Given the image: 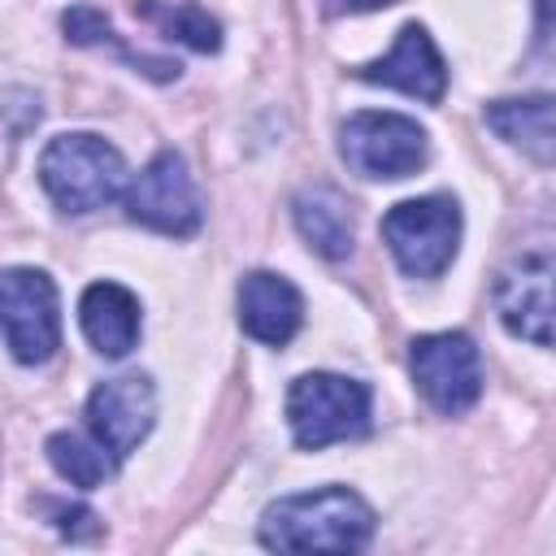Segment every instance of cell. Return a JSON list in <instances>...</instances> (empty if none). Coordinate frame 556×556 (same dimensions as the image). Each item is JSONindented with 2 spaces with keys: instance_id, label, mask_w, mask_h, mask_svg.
I'll use <instances>...</instances> for the list:
<instances>
[{
  "instance_id": "cell-1",
  "label": "cell",
  "mask_w": 556,
  "mask_h": 556,
  "mask_svg": "<svg viewBox=\"0 0 556 556\" xmlns=\"http://www.w3.org/2000/svg\"><path fill=\"white\" fill-rule=\"evenodd\" d=\"M374 534V508L348 486H317L265 508L261 543L274 552H356Z\"/></svg>"
},
{
  "instance_id": "cell-2",
  "label": "cell",
  "mask_w": 556,
  "mask_h": 556,
  "mask_svg": "<svg viewBox=\"0 0 556 556\" xmlns=\"http://www.w3.org/2000/svg\"><path fill=\"white\" fill-rule=\"evenodd\" d=\"M39 182L56 208L91 213L126 191V161L109 139H100L91 130H70L43 148Z\"/></svg>"
},
{
  "instance_id": "cell-3",
  "label": "cell",
  "mask_w": 556,
  "mask_h": 556,
  "mask_svg": "<svg viewBox=\"0 0 556 556\" xmlns=\"http://www.w3.org/2000/svg\"><path fill=\"white\" fill-rule=\"evenodd\" d=\"M287 421L300 447H330L365 434L369 387L348 374H300L287 391Z\"/></svg>"
},
{
  "instance_id": "cell-4",
  "label": "cell",
  "mask_w": 556,
  "mask_h": 556,
  "mask_svg": "<svg viewBox=\"0 0 556 556\" xmlns=\"http://www.w3.org/2000/svg\"><path fill=\"white\" fill-rule=\"evenodd\" d=\"M382 239L395 265L413 278H439L460 248V208L452 195L400 200L382 217Z\"/></svg>"
},
{
  "instance_id": "cell-5",
  "label": "cell",
  "mask_w": 556,
  "mask_h": 556,
  "mask_svg": "<svg viewBox=\"0 0 556 556\" xmlns=\"http://www.w3.org/2000/svg\"><path fill=\"white\" fill-rule=\"evenodd\" d=\"M426 130L404 113H352L339 126V156L361 178H408L426 165Z\"/></svg>"
},
{
  "instance_id": "cell-6",
  "label": "cell",
  "mask_w": 556,
  "mask_h": 556,
  "mask_svg": "<svg viewBox=\"0 0 556 556\" xmlns=\"http://www.w3.org/2000/svg\"><path fill=\"white\" fill-rule=\"evenodd\" d=\"M408 369H413L417 391L430 400V408H439L447 417L473 408L482 395V356H478L473 339L460 330H439V334L413 339Z\"/></svg>"
},
{
  "instance_id": "cell-7",
  "label": "cell",
  "mask_w": 556,
  "mask_h": 556,
  "mask_svg": "<svg viewBox=\"0 0 556 556\" xmlns=\"http://www.w3.org/2000/svg\"><path fill=\"white\" fill-rule=\"evenodd\" d=\"M0 308H4V343L13 361L43 365L61 348V304L43 269H22V265L4 269Z\"/></svg>"
},
{
  "instance_id": "cell-8",
  "label": "cell",
  "mask_w": 556,
  "mask_h": 556,
  "mask_svg": "<svg viewBox=\"0 0 556 556\" xmlns=\"http://www.w3.org/2000/svg\"><path fill=\"white\" fill-rule=\"evenodd\" d=\"M495 313L508 334L556 348V256L530 252L513 261L495 282Z\"/></svg>"
},
{
  "instance_id": "cell-9",
  "label": "cell",
  "mask_w": 556,
  "mask_h": 556,
  "mask_svg": "<svg viewBox=\"0 0 556 556\" xmlns=\"http://www.w3.org/2000/svg\"><path fill=\"white\" fill-rule=\"evenodd\" d=\"M126 213H130V222H139L148 230L191 235L200 226V195L187 174V161L169 148L156 152L126 187Z\"/></svg>"
},
{
  "instance_id": "cell-10",
  "label": "cell",
  "mask_w": 556,
  "mask_h": 556,
  "mask_svg": "<svg viewBox=\"0 0 556 556\" xmlns=\"http://www.w3.org/2000/svg\"><path fill=\"white\" fill-rule=\"evenodd\" d=\"M152 421H156V391H152V378H143V374L109 378L87 400V426L117 460L139 447V439L152 430Z\"/></svg>"
},
{
  "instance_id": "cell-11",
  "label": "cell",
  "mask_w": 556,
  "mask_h": 556,
  "mask_svg": "<svg viewBox=\"0 0 556 556\" xmlns=\"http://www.w3.org/2000/svg\"><path fill=\"white\" fill-rule=\"evenodd\" d=\"M356 78L395 87V91L417 96V100H426V104H439L443 91H447V65H443V56H439L430 30L417 26V22L400 26V35H395V43H391L387 56H378V61H369V65H356Z\"/></svg>"
},
{
  "instance_id": "cell-12",
  "label": "cell",
  "mask_w": 556,
  "mask_h": 556,
  "mask_svg": "<svg viewBox=\"0 0 556 556\" xmlns=\"http://www.w3.org/2000/svg\"><path fill=\"white\" fill-rule=\"evenodd\" d=\"M304 321V300L300 291L269 269H256L239 282V326L269 348H282Z\"/></svg>"
},
{
  "instance_id": "cell-13",
  "label": "cell",
  "mask_w": 556,
  "mask_h": 556,
  "mask_svg": "<svg viewBox=\"0 0 556 556\" xmlns=\"http://www.w3.org/2000/svg\"><path fill=\"white\" fill-rule=\"evenodd\" d=\"M78 321L100 356H126L139 343V300L122 282H91L78 300Z\"/></svg>"
},
{
  "instance_id": "cell-14",
  "label": "cell",
  "mask_w": 556,
  "mask_h": 556,
  "mask_svg": "<svg viewBox=\"0 0 556 556\" xmlns=\"http://www.w3.org/2000/svg\"><path fill=\"white\" fill-rule=\"evenodd\" d=\"M486 126L539 165H556V96H513L486 104Z\"/></svg>"
},
{
  "instance_id": "cell-15",
  "label": "cell",
  "mask_w": 556,
  "mask_h": 556,
  "mask_svg": "<svg viewBox=\"0 0 556 556\" xmlns=\"http://www.w3.org/2000/svg\"><path fill=\"white\" fill-rule=\"evenodd\" d=\"M291 213H295V226L308 239V248L321 252L326 261H343L352 252V208L334 187L300 191Z\"/></svg>"
},
{
  "instance_id": "cell-16",
  "label": "cell",
  "mask_w": 556,
  "mask_h": 556,
  "mask_svg": "<svg viewBox=\"0 0 556 556\" xmlns=\"http://www.w3.org/2000/svg\"><path fill=\"white\" fill-rule=\"evenodd\" d=\"M48 460H52V469H56L61 478H70L74 486L91 491V486H100V482L113 473V460H117V456H113L96 434L61 430V434L48 439Z\"/></svg>"
},
{
  "instance_id": "cell-17",
  "label": "cell",
  "mask_w": 556,
  "mask_h": 556,
  "mask_svg": "<svg viewBox=\"0 0 556 556\" xmlns=\"http://www.w3.org/2000/svg\"><path fill=\"white\" fill-rule=\"evenodd\" d=\"M139 9H143V17H152L169 39H182V43H191L195 52H217V48H222V26H217L200 4H191V0H182V4L143 0Z\"/></svg>"
},
{
  "instance_id": "cell-18",
  "label": "cell",
  "mask_w": 556,
  "mask_h": 556,
  "mask_svg": "<svg viewBox=\"0 0 556 556\" xmlns=\"http://www.w3.org/2000/svg\"><path fill=\"white\" fill-rule=\"evenodd\" d=\"M61 22H65V35H70L74 43H109V48H113V52H122L130 65H139L148 78H174V74H178V65H174V61H156V56H135V52H126V48H122V39L113 35V26H109L96 9H70Z\"/></svg>"
},
{
  "instance_id": "cell-19",
  "label": "cell",
  "mask_w": 556,
  "mask_h": 556,
  "mask_svg": "<svg viewBox=\"0 0 556 556\" xmlns=\"http://www.w3.org/2000/svg\"><path fill=\"white\" fill-rule=\"evenodd\" d=\"M334 9H343V13H369V9H387V4H395V0H330Z\"/></svg>"
}]
</instances>
